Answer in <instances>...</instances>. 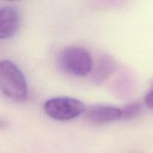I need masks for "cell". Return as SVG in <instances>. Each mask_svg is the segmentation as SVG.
I'll return each instance as SVG.
<instances>
[{"label":"cell","instance_id":"obj_1","mask_svg":"<svg viewBox=\"0 0 153 153\" xmlns=\"http://www.w3.org/2000/svg\"><path fill=\"white\" fill-rule=\"evenodd\" d=\"M0 88L7 98L24 102L28 97V85L21 70L10 61L0 63Z\"/></svg>","mask_w":153,"mask_h":153},{"label":"cell","instance_id":"obj_6","mask_svg":"<svg viewBox=\"0 0 153 153\" xmlns=\"http://www.w3.org/2000/svg\"><path fill=\"white\" fill-rule=\"evenodd\" d=\"M141 105L139 103H131L122 108L121 119L129 120L136 117L141 112Z\"/></svg>","mask_w":153,"mask_h":153},{"label":"cell","instance_id":"obj_7","mask_svg":"<svg viewBox=\"0 0 153 153\" xmlns=\"http://www.w3.org/2000/svg\"><path fill=\"white\" fill-rule=\"evenodd\" d=\"M145 104L149 108L153 110V90L146 94L145 97Z\"/></svg>","mask_w":153,"mask_h":153},{"label":"cell","instance_id":"obj_4","mask_svg":"<svg viewBox=\"0 0 153 153\" xmlns=\"http://www.w3.org/2000/svg\"><path fill=\"white\" fill-rule=\"evenodd\" d=\"M20 13L16 7L6 5L0 8V39L13 37L20 25Z\"/></svg>","mask_w":153,"mask_h":153},{"label":"cell","instance_id":"obj_3","mask_svg":"<svg viewBox=\"0 0 153 153\" xmlns=\"http://www.w3.org/2000/svg\"><path fill=\"white\" fill-rule=\"evenodd\" d=\"M43 109L46 115L52 119L67 121L80 116L85 111V105L77 99L58 97L46 101Z\"/></svg>","mask_w":153,"mask_h":153},{"label":"cell","instance_id":"obj_2","mask_svg":"<svg viewBox=\"0 0 153 153\" xmlns=\"http://www.w3.org/2000/svg\"><path fill=\"white\" fill-rule=\"evenodd\" d=\"M58 62L64 72L79 77L88 76L94 66L90 52L80 46H70L63 49L58 55Z\"/></svg>","mask_w":153,"mask_h":153},{"label":"cell","instance_id":"obj_5","mask_svg":"<svg viewBox=\"0 0 153 153\" xmlns=\"http://www.w3.org/2000/svg\"><path fill=\"white\" fill-rule=\"evenodd\" d=\"M88 120L96 124L111 122L122 117V109L110 105H96L87 111Z\"/></svg>","mask_w":153,"mask_h":153}]
</instances>
